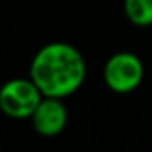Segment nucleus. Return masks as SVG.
I'll return each mask as SVG.
<instances>
[{
  "mask_svg": "<svg viewBox=\"0 0 152 152\" xmlns=\"http://www.w3.org/2000/svg\"><path fill=\"white\" fill-rule=\"evenodd\" d=\"M28 76L42 96L66 99L83 85L87 62L76 46L55 41L37 50L30 62Z\"/></svg>",
  "mask_w": 152,
  "mask_h": 152,
  "instance_id": "f257e3e1",
  "label": "nucleus"
},
{
  "mask_svg": "<svg viewBox=\"0 0 152 152\" xmlns=\"http://www.w3.org/2000/svg\"><path fill=\"white\" fill-rule=\"evenodd\" d=\"M42 99L37 85L28 78H12L0 87V110L11 118H30Z\"/></svg>",
  "mask_w": 152,
  "mask_h": 152,
  "instance_id": "7ed1b4c3",
  "label": "nucleus"
},
{
  "mask_svg": "<svg viewBox=\"0 0 152 152\" xmlns=\"http://www.w3.org/2000/svg\"><path fill=\"white\" fill-rule=\"evenodd\" d=\"M67 118H69V113L64 104V99L48 97V96H42L37 108L30 115L34 131L46 138H53L60 134L67 126Z\"/></svg>",
  "mask_w": 152,
  "mask_h": 152,
  "instance_id": "20e7f679",
  "label": "nucleus"
},
{
  "mask_svg": "<svg viewBox=\"0 0 152 152\" xmlns=\"http://www.w3.org/2000/svg\"><path fill=\"white\" fill-rule=\"evenodd\" d=\"M143 75L145 67L142 58L131 51L113 53L103 67V80L115 94H129L136 90L143 81Z\"/></svg>",
  "mask_w": 152,
  "mask_h": 152,
  "instance_id": "f03ea898",
  "label": "nucleus"
},
{
  "mask_svg": "<svg viewBox=\"0 0 152 152\" xmlns=\"http://www.w3.org/2000/svg\"><path fill=\"white\" fill-rule=\"evenodd\" d=\"M124 14L136 27H151L152 0H124Z\"/></svg>",
  "mask_w": 152,
  "mask_h": 152,
  "instance_id": "39448f33",
  "label": "nucleus"
}]
</instances>
